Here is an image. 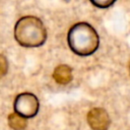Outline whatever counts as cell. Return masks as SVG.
I'll return each instance as SVG.
<instances>
[{
    "instance_id": "cell-1",
    "label": "cell",
    "mask_w": 130,
    "mask_h": 130,
    "mask_svg": "<svg viewBox=\"0 0 130 130\" xmlns=\"http://www.w3.org/2000/svg\"><path fill=\"white\" fill-rule=\"evenodd\" d=\"M68 46L71 51L81 57L93 54L100 45L96 30L87 22H78L72 25L67 35Z\"/></svg>"
},
{
    "instance_id": "cell-2",
    "label": "cell",
    "mask_w": 130,
    "mask_h": 130,
    "mask_svg": "<svg viewBox=\"0 0 130 130\" xmlns=\"http://www.w3.org/2000/svg\"><path fill=\"white\" fill-rule=\"evenodd\" d=\"M16 42L25 48L42 46L47 40V30L42 20L36 16H23L14 26Z\"/></svg>"
},
{
    "instance_id": "cell-3",
    "label": "cell",
    "mask_w": 130,
    "mask_h": 130,
    "mask_svg": "<svg viewBox=\"0 0 130 130\" xmlns=\"http://www.w3.org/2000/svg\"><path fill=\"white\" fill-rule=\"evenodd\" d=\"M13 107L15 113L27 119L32 118L38 114L40 104L35 94L30 92H22L15 98Z\"/></svg>"
},
{
    "instance_id": "cell-4",
    "label": "cell",
    "mask_w": 130,
    "mask_h": 130,
    "mask_svg": "<svg viewBox=\"0 0 130 130\" xmlns=\"http://www.w3.org/2000/svg\"><path fill=\"white\" fill-rule=\"evenodd\" d=\"M87 122L92 130H108L111 119L103 108H93L87 114Z\"/></svg>"
},
{
    "instance_id": "cell-5",
    "label": "cell",
    "mask_w": 130,
    "mask_h": 130,
    "mask_svg": "<svg viewBox=\"0 0 130 130\" xmlns=\"http://www.w3.org/2000/svg\"><path fill=\"white\" fill-rule=\"evenodd\" d=\"M53 78L59 84H67L72 80V69L65 64L58 65L53 72Z\"/></svg>"
},
{
    "instance_id": "cell-6",
    "label": "cell",
    "mask_w": 130,
    "mask_h": 130,
    "mask_svg": "<svg viewBox=\"0 0 130 130\" xmlns=\"http://www.w3.org/2000/svg\"><path fill=\"white\" fill-rule=\"evenodd\" d=\"M8 125L13 130H23V129H25L27 122L24 117H22L14 112L8 116Z\"/></svg>"
},
{
    "instance_id": "cell-7",
    "label": "cell",
    "mask_w": 130,
    "mask_h": 130,
    "mask_svg": "<svg viewBox=\"0 0 130 130\" xmlns=\"http://www.w3.org/2000/svg\"><path fill=\"white\" fill-rule=\"evenodd\" d=\"M89 1L91 2V4H93L99 8H108L116 2V0H89Z\"/></svg>"
},
{
    "instance_id": "cell-8",
    "label": "cell",
    "mask_w": 130,
    "mask_h": 130,
    "mask_svg": "<svg viewBox=\"0 0 130 130\" xmlns=\"http://www.w3.org/2000/svg\"><path fill=\"white\" fill-rule=\"evenodd\" d=\"M7 70H8V62L6 58L2 54H0V78L7 73Z\"/></svg>"
},
{
    "instance_id": "cell-9",
    "label": "cell",
    "mask_w": 130,
    "mask_h": 130,
    "mask_svg": "<svg viewBox=\"0 0 130 130\" xmlns=\"http://www.w3.org/2000/svg\"><path fill=\"white\" fill-rule=\"evenodd\" d=\"M67 1H68V0H67Z\"/></svg>"
}]
</instances>
